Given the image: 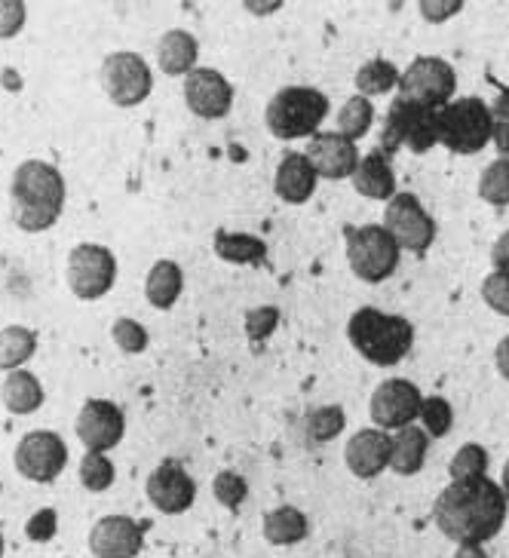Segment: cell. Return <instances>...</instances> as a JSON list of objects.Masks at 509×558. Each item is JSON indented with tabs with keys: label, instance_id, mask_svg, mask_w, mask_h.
<instances>
[{
	"label": "cell",
	"instance_id": "6da1fadb",
	"mask_svg": "<svg viewBox=\"0 0 509 558\" xmlns=\"http://www.w3.org/2000/svg\"><path fill=\"white\" fill-rule=\"evenodd\" d=\"M507 494L488 476L458 478L436 497L433 519L458 546H482L507 525Z\"/></svg>",
	"mask_w": 509,
	"mask_h": 558
},
{
	"label": "cell",
	"instance_id": "7a4b0ae2",
	"mask_svg": "<svg viewBox=\"0 0 509 558\" xmlns=\"http://www.w3.org/2000/svg\"><path fill=\"white\" fill-rule=\"evenodd\" d=\"M13 197V221L28 233L50 230L65 209V179L52 163L25 160L13 172L10 184Z\"/></svg>",
	"mask_w": 509,
	"mask_h": 558
},
{
	"label": "cell",
	"instance_id": "3957f363",
	"mask_svg": "<svg viewBox=\"0 0 509 558\" xmlns=\"http://www.w3.org/2000/svg\"><path fill=\"white\" fill-rule=\"evenodd\" d=\"M347 338L372 365L390 368L409 356L411 344H414V326L405 316L384 313L378 307H362L350 316Z\"/></svg>",
	"mask_w": 509,
	"mask_h": 558
},
{
	"label": "cell",
	"instance_id": "277c9868",
	"mask_svg": "<svg viewBox=\"0 0 509 558\" xmlns=\"http://www.w3.org/2000/svg\"><path fill=\"white\" fill-rule=\"evenodd\" d=\"M326 117H329V96H323L313 86H286L264 111L267 130L286 142L304 138V135L313 138Z\"/></svg>",
	"mask_w": 509,
	"mask_h": 558
},
{
	"label": "cell",
	"instance_id": "5b68a950",
	"mask_svg": "<svg viewBox=\"0 0 509 558\" xmlns=\"http://www.w3.org/2000/svg\"><path fill=\"white\" fill-rule=\"evenodd\" d=\"M433 145H439V111L396 96L384 117L380 154L390 160V154L399 148H409L411 154H427Z\"/></svg>",
	"mask_w": 509,
	"mask_h": 558
},
{
	"label": "cell",
	"instance_id": "8992f818",
	"mask_svg": "<svg viewBox=\"0 0 509 558\" xmlns=\"http://www.w3.org/2000/svg\"><path fill=\"white\" fill-rule=\"evenodd\" d=\"M492 135V108L482 99H455L439 111V145L455 154H478Z\"/></svg>",
	"mask_w": 509,
	"mask_h": 558
},
{
	"label": "cell",
	"instance_id": "52a82bcc",
	"mask_svg": "<svg viewBox=\"0 0 509 558\" xmlns=\"http://www.w3.org/2000/svg\"><path fill=\"white\" fill-rule=\"evenodd\" d=\"M347 236V262L362 282H384L396 274L399 267V252L396 240L380 225H365V228H344Z\"/></svg>",
	"mask_w": 509,
	"mask_h": 558
},
{
	"label": "cell",
	"instance_id": "ba28073f",
	"mask_svg": "<svg viewBox=\"0 0 509 558\" xmlns=\"http://www.w3.org/2000/svg\"><path fill=\"white\" fill-rule=\"evenodd\" d=\"M458 89V74L445 59L436 56H421L414 59L405 74L399 77V99L424 105L433 111H443L445 105H451V96Z\"/></svg>",
	"mask_w": 509,
	"mask_h": 558
},
{
	"label": "cell",
	"instance_id": "9c48e42d",
	"mask_svg": "<svg viewBox=\"0 0 509 558\" xmlns=\"http://www.w3.org/2000/svg\"><path fill=\"white\" fill-rule=\"evenodd\" d=\"M101 86L120 108H135L154 89V74L138 52H111L101 62Z\"/></svg>",
	"mask_w": 509,
	"mask_h": 558
},
{
	"label": "cell",
	"instance_id": "30bf717a",
	"mask_svg": "<svg viewBox=\"0 0 509 558\" xmlns=\"http://www.w3.org/2000/svg\"><path fill=\"white\" fill-rule=\"evenodd\" d=\"M117 279L114 252L96 243H81L68 255V286L81 301H96L111 292Z\"/></svg>",
	"mask_w": 509,
	"mask_h": 558
},
{
	"label": "cell",
	"instance_id": "8fae6325",
	"mask_svg": "<svg viewBox=\"0 0 509 558\" xmlns=\"http://www.w3.org/2000/svg\"><path fill=\"white\" fill-rule=\"evenodd\" d=\"M384 228L396 240L399 248H409L414 255L427 252L436 240V221L429 218V213L421 206V199L414 194H396L387 203V213H384Z\"/></svg>",
	"mask_w": 509,
	"mask_h": 558
},
{
	"label": "cell",
	"instance_id": "7c38bea8",
	"mask_svg": "<svg viewBox=\"0 0 509 558\" xmlns=\"http://www.w3.org/2000/svg\"><path fill=\"white\" fill-rule=\"evenodd\" d=\"M68 445L52 429H34L16 448V470L32 482H52L65 470Z\"/></svg>",
	"mask_w": 509,
	"mask_h": 558
},
{
	"label": "cell",
	"instance_id": "4fadbf2b",
	"mask_svg": "<svg viewBox=\"0 0 509 558\" xmlns=\"http://www.w3.org/2000/svg\"><path fill=\"white\" fill-rule=\"evenodd\" d=\"M421 405H424V396L417 390V384L390 378L372 396V417L378 429H402L409 427L414 417H421Z\"/></svg>",
	"mask_w": 509,
	"mask_h": 558
},
{
	"label": "cell",
	"instance_id": "5bb4252c",
	"mask_svg": "<svg viewBox=\"0 0 509 558\" xmlns=\"http://www.w3.org/2000/svg\"><path fill=\"white\" fill-rule=\"evenodd\" d=\"M148 500L163 515H181L197 500V482L181 466L179 460H163L148 476Z\"/></svg>",
	"mask_w": 509,
	"mask_h": 558
},
{
	"label": "cell",
	"instance_id": "9a60e30c",
	"mask_svg": "<svg viewBox=\"0 0 509 558\" xmlns=\"http://www.w3.org/2000/svg\"><path fill=\"white\" fill-rule=\"evenodd\" d=\"M184 101L203 120H221L233 108V86L215 68H194L184 77Z\"/></svg>",
	"mask_w": 509,
	"mask_h": 558
},
{
	"label": "cell",
	"instance_id": "2e32d148",
	"mask_svg": "<svg viewBox=\"0 0 509 558\" xmlns=\"http://www.w3.org/2000/svg\"><path fill=\"white\" fill-rule=\"evenodd\" d=\"M123 429H126L123 411L108 399H89L77 414V439H81L86 451L108 454L114 445H120Z\"/></svg>",
	"mask_w": 509,
	"mask_h": 558
},
{
	"label": "cell",
	"instance_id": "e0dca14e",
	"mask_svg": "<svg viewBox=\"0 0 509 558\" xmlns=\"http://www.w3.org/2000/svg\"><path fill=\"white\" fill-rule=\"evenodd\" d=\"M145 546V525L130 515H105L89 531V549L96 558H135Z\"/></svg>",
	"mask_w": 509,
	"mask_h": 558
},
{
	"label": "cell",
	"instance_id": "ac0fdd59",
	"mask_svg": "<svg viewBox=\"0 0 509 558\" xmlns=\"http://www.w3.org/2000/svg\"><path fill=\"white\" fill-rule=\"evenodd\" d=\"M307 160L319 179H353V172L360 166V148L341 132H316L311 138V148H307Z\"/></svg>",
	"mask_w": 509,
	"mask_h": 558
},
{
	"label": "cell",
	"instance_id": "d6986e66",
	"mask_svg": "<svg viewBox=\"0 0 509 558\" xmlns=\"http://www.w3.org/2000/svg\"><path fill=\"white\" fill-rule=\"evenodd\" d=\"M390 454H393V436H387V429H360L347 442V470L356 478H375L390 466Z\"/></svg>",
	"mask_w": 509,
	"mask_h": 558
},
{
	"label": "cell",
	"instance_id": "ffe728a7",
	"mask_svg": "<svg viewBox=\"0 0 509 558\" xmlns=\"http://www.w3.org/2000/svg\"><path fill=\"white\" fill-rule=\"evenodd\" d=\"M316 169L307 160V154H286L277 166V179H274V191H277V197L282 203H292V206H301V203H307L313 197V191H316Z\"/></svg>",
	"mask_w": 509,
	"mask_h": 558
},
{
	"label": "cell",
	"instance_id": "44dd1931",
	"mask_svg": "<svg viewBox=\"0 0 509 558\" xmlns=\"http://www.w3.org/2000/svg\"><path fill=\"white\" fill-rule=\"evenodd\" d=\"M197 56H199V44L197 37L191 32H181V28H172L160 37L157 44V65L163 74L169 77H187L194 68H197Z\"/></svg>",
	"mask_w": 509,
	"mask_h": 558
},
{
	"label": "cell",
	"instance_id": "7402d4cb",
	"mask_svg": "<svg viewBox=\"0 0 509 558\" xmlns=\"http://www.w3.org/2000/svg\"><path fill=\"white\" fill-rule=\"evenodd\" d=\"M353 184L362 197L368 199H393L396 197V175L390 169V160L375 150L368 157H362L356 172H353Z\"/></svg>",
	"mask_w": 509,
	"mask_h": 558
},
{
	"label": "cell",
	"instance_id": "603a6c76",
	"mask_svg": "<svg viewBox=\"0 0 509 558\" xmlns=\"http://www.w3.org/2000/svg\"><path fill=\"white\" fill-rule=\"evenodd\" d=\"M427 429L421 427H402L393 436V454H390V466L399 476H414L421 473L424 460H427Z\"/></svg>",
	"mask_w": 509,
	"mask_h": 558
},
{
	"label": "cell",
	"instance_id": "cb8c5ba5",
	"mask_svg": "<svg viewBox=\"0 0 509 558\" xmlns=\"http://www.w3.org/2000/svg\"><path fill=\"white\" fill-rule=\"evenodd\" d=\"M0 396H3V405L13 414H32V411L44 405V387L25 368H16V372L7 375L3 387H0Z\"/></svg>",
	"mask_w": 509,
	"mask_h": 558
},
{
	"label": "cell",
	"instance_id": "d4e9b609",
	"mask_svg": "<svg viewBox=\"0 0 509 558\" xmlns=\"http://www.w3.org/2000/svg\"><path fill=\"white\" fill-rule=\"evenodd\" d=\"M181 289H184V277H181L179 264L163 258V262H157L150 267L145 292H148V301L157 311H169L179 301Z\"/></svg>",
	"mask_w": 509,
	"mask_h": 558
},
{
	"label": "cell",
	"instance_id": "484cf974",
	"mask_svg": "<svg viewBox=\"0 0 509 558\" xmlns=\"http://www.w3.org/2000/svg\"><path fill=\"white\" fill-rule=\"evenodd\" d=\"M264 537L274 546H295L307 537V519L295 507H277L264 515Z\"/></svg>",
	"mask_w": 509,
	"mask_h": 558
},
{
	"label": "cell",
	"instance_id": "4316f807",
	"mask_svg": "<svg viewBox=\"0 0 509 558\" xmlns=\"http://www.w3.org/2000/svg\"><path fill=\"white\" fill-rule=\"evenodd\" d=\"M215 252H218V258L230 264H262L267 258L264 240L252 236V233H228V230L215 233Z\"/></svg>",
	"mask_w": 509,
	"mask_h": 558
},
{
	"label": "cell",
	"instance_id": "83f0119b",
	"mask_svg": "<svg viewBox=\"0 0 509 558\" xmlns=\"http://www.w3.org/2000/svg\"><path fill=\"white\" fill-rule=\"evenodd\" d=\"M37 350V335L25 326H10L0 331V372H16L32 360Z\"/></svg>",
	"mask_w": 509,
	"mask_h": 558
},
{
	"label": "cell",
	"instance_id": "f1b7e54d",
	"mask_svg": "<svg viewBox=\"0 0 509 558\" xmlns=\"http://www.w3.org/2000/svg\"><path fill=\"white\" fill-rule=\"evenodd\" d=\"M399 68L393 62H387V59H372V62H365L360 68V74H356V89H360V96H384V93H390L399 86Z\"/></svg>",
	"mask_w": 509,
	"mask_h": 558
},
{
	"label": "cell",
	"instance_id": "f546056e",
	"mask_svg": "<svg viewBox=\"0 0 509 558\" xmlns=\"http://www.w3.org/2000/svg\"><path fill=\"white\" fill-rule=\"evenodd\" d=\"M372 120H375L372 101L365 99V96H353V99H347L341 114H338V132L347 135L350 142H360L362 135L372 130Z\"/></svg>",
	"mask_w": 509,
	"mask_h": 558
},
{
	"label": "cell",
	"instance_id": "4dcf8cb0",
	"mask_svg": "<svg viewBox=\"0 0 509 558\" xmlns=\"http://www.w3.org/2000/svg\"><path fill=\"white\" fill-rule=\"evenodd\" d=\"M347 417L341 405H323V409H313L304 417V429L311 436V442H331L335 436H341Z\"/></svg>",
	"mask_w": 509,
	"mask_h": 558
},
{
	"label": "cell",
	"instance_id": "1f68e13d",
	"mask_svg": "<svg viewBox=\"0 0 509 558\" xmlns=\"http://www.w3.org/2000/svg\"><path fill=\"white\" fill-rule=\"evenodd\" d=\"M114 463L108 460V454L101 451H86L81 460V482L86 492L101 494L114 485Z\"/></svg>",
	"mask_w": 509,
	"mask_h": 558
},
{
	"label": "cell",
	"instance_id": "d6a6232c",
	"mask_svg": "<svg viewBox=\"0 0 509 558\" xmlns=\"http://www.w3.org/2000/svg\"><path fill=\"white\" fill-rule=\"evenodd\" d=\"M478 194L492 206H509V160L500 157L492 166H485L478 179Z\"/></svg>",
	"mask_w": 509,
	"mask_h": 558
},
{
	"label": "cell",
	"instance_id": "836d02e7",
	"mask_svg": "<svg viewBox=\"0 0 509 558\" xmlns=\"http://www.w3.org/2000/svg\"><path fill=\"white\" fill-rule=\"evenodd\" d=\"M448 473H451V482H458V478L485 476V473H488V451H485L482 445H463L458 454L451 458Z\"/></svg>",
	"mask_w": 509,
	"mask_h": 558
},
{
	"label": "cell",
	"instance_id": "e575fe53",
	"mask_svg": "<svg viewBox=\"0 0 509 558\" xmlns=\"http://www.w3.org/2000/svg\"><path fill=\"white\" fill-rule=\"evenodd\" d=\"M213 492H215V500H218L221 507L240 509L243 507V500L249 497V482L240 476V473L225 470V473H218V476H215Z\"/></svg>",
	"mask_w": 509,
	"mask_h": 558
},
{
	"label": "cell",
	"instance_id": "d590c367",
	"mask_svg": "<svg viewBox=\"0 0 509 558\" xmlns=\"http://www.w3.org/2000/svg\"><path fill=\"white\" fill-rule=\"evenodd\" d=\"M111 338H114L123 353H145L150 341L148 329L142 323H135V319H126V316L117 319L114 326H111Z\"/></svg>",
	"mask_w": 509,
	"mask_h": 558
},
{
	"label": "cell",
	"instance_id": "8d00e7d4",
	"mask_svg": "<svg viewBox=\"0 0 509 558\" xmlns=\"http://www.w3.org/2000/svg\"><path fill=\"white\" fill-rule=\"evenodd\" d=\"M421 421H424L429 436H445L455 424V414H451V405L445 402L443 396H429L421 405Z\"/></svg>",
	"mask_w": 509,
	"mask_h": 558
},
{
	"label": "cell",
	"instance_id": "74e56055",
	"mask_svg": "<svg viewBox=\"0 0 509 558\" xmlns=\"http://www.w3.org/2000/svg\"><path fill=\"white\" fill-rule=\"evenodd\" d=\"M485 304L500 316H509V270H494L492 277L482 282Z\"/></svg>",
	"mask_w": 509,
	"mask_h": 558
},
{
	"label": "cell",
	"instance_id": "f35d334b",
	"mask_svg": "<svg viewBox=\"0 0 509 558\" xmlns=\"http://www.w3.org/2000/svg\"><path fill=\"white\" fill-rule=\"evenodd\" d=\"M280 326V311L277 307H255L246 313L249 341H267Z\"/></svg>",
	"mask_w": 509,
	"mask_h": 558
},
{
	"label": "cell",
	"instance_id": "ab89813d",
	"mask_svg": "<svg viewBox=\"0 0 509 558\" xmlns=\"http://www.w3.org/2000/svg\"><path fill=\"white\" fill-rule=\"evenodd\" d=\"M492 120H494V142H497V150L504 154L509 160V89L504 86L500 96H497V105L492 108Z\"/></svg>",
	"mask_w": 509,
	"mask_h": 558
},
{
	"label": "cell",
	"instance_id": "60d3db41",
	"mask_svg": "<svg viewBox=\"0 0 509 558\" xmlns=\"http://www.w3.org/2000/svg\"><path fill=\"white\" fill-rule=\"evenodd\" d=\"M25 13L28 7L22 0H0V37H16L25 25Z\"/></svg>",
	"mask_w": 509,
	"mask_h": 558
},
{
	"label": "cell",
	"instance_id": "b9f144b4",
	"mask_svg": "<svg viewBox=\"0 0 509 558\" xmlns=\"http://www.w3.org/2000/svg\"><path fill=\"white\" fill-rule=\"evenodd\" d=\"M56 527H59L56 509H40V512H34L32 522L25 525V531H28V537H32L34 543H47L56 537Z\"/></svg>",
	"mask_w": 509,
	"mask_h": 558
},
{
	"label": "cell",
	"instance_id": "7bdbcfd3",
	"mask_svg": "<svg viewBox=\"0 0 509 558\" xmlns=\"http://www.w3.org/2000/svg\"><path fill=\"white\" fill-rule=\"evenodd\" d=\"M460 10H463V3H421V13L427 16V22H445Z\"/></svg>",
	"mask_w": 509,
	"mask_h": 558
},
{
	"label": "cell",
	"instance_id": "ee69618b",
	"mask_svg": "<svg viewBox=\"0 0 509 558\" xmlns=\"http://www.w3.org/2000/svg\"><path fill=\"white\" fill-rule=\"evenodd\" d=\"M492 262L497 270H509V230L497 236V243L492 248Z\"/></svg>",
	"mask_w": 509,
	"mask_h": 558
},
{
	"label": "cell",
	"instance_id": "f6af8a7d",
	"mask_svg": "<svg viewBox=\"0 0 509 558\" xmlns=\"http://www.w3.org/2000/svg\"><path fill=\"white\" fill-rule=\"evenodd\" d=\"M497 372L509 380V335L497 347Z\"/></svg>",
	"mask_w": 509,
	"mask_h": 558
},
{
	"label": "cell",
	"instance_id": "bcb514c9",
	"mask_svg": "<svg viewBox=\"0 0 509 558\" xmlns=\"http://www.w3.org/2000/svg\"><path fill=\"white\" fill-rule=\"evenodd\" d=\"M455 558H488V553L482 549V546H460Z\"/></svg>",
	"mask_w": 509,
	"mask_h": 558
},
{
	"label": "cell",
	"instance_id": "7dc6e473",
	"mask_svg": "<svg viewBox=\"0 0 509 558\" xmlns=\"http://www.w3.org/2000/svg\"><path fill=\"white\" fill-rule=\"evenodd\" d=\"M282 3H246L249 13H274V10H280Z\"/></svg>",
	"mask_w": 509,
	"mask_h": 558
},
{
	"label": "cell",
	"instance_id": "c3c4849f",
	"mask_svg": "<svg viewBox=\"0 0 509 558\" xmlns=\"http://www.w3.org/2000/svg\"><path fill=\"white\" fill-rule=\"evenodd\" d=\"M500 488H504V494H507V504H509V460H507V466H504V482H500Z\"/></svg>",
	"mask_w": 509,
	"mask_h": 558
},
{
	"label": "cell",
	"instance_id": "681fc988",
	"mask_svg": "<svg viewBox=\"0 0 509 558\" xmlns=\"http://www.w3.org/2000/svg\"><path fill=\"white\" fill-rule=\"evenodd\" d=\"M0 558H3V534H0Z\"/></svg>",
	"mask_w": 509,
	"mask_h": 558
}]
</instances>
